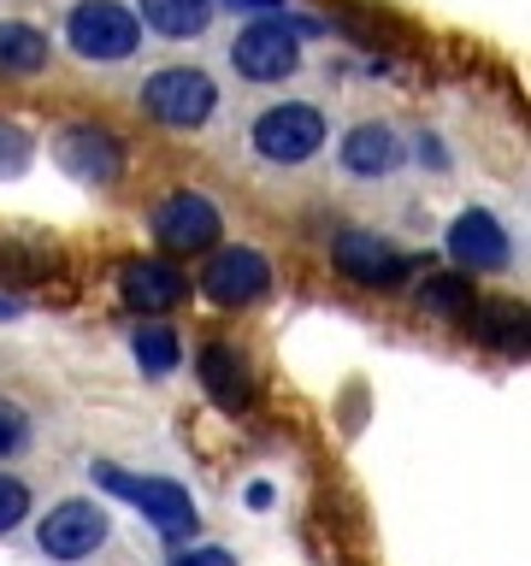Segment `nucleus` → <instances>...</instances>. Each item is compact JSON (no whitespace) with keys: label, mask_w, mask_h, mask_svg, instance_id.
I'll return each mask as SVG.
<instances>
[{"label":"nucleus","mask_w":531,"mask_h":566,"mask_svg":"<svg viewBox=\"0 0 531 566\" xmlns=\"http://www.w3.org/2000/svg\"><path fill=\"white\" fill-rule=\"evenodd\" d=\"M65 48L88 65H124L142 48V24L124 0H77L65 12Z\"/></svg>","instance_id":"f257e3e1"},{"label":"nucleus","mask_w":531,"mask_h":566,"mask_svg":"<svg viewBox=\"0 0 531 566\" xmlns=\"http://www.w3.org/2000/svg\"><path fill=\"white\" fill-rule=\"evenodd\" d=\"M325 136H331V124H325V113H319L313 101H278V106H266V113L254 118V130H248L254 154L266 159V166H283V171L308 166V159L325 148Z\"/></svg>","instance_id":"f03ea898"},{"label":"nucleus","mask_w":531,"mask_h":566,"mask_svg":"<svg viewBox=\"0 0 531 566\" xmlns=\"http://www.w3.org/2000/svg\"><path fill=\"white\" fill-rule=\"evenodd\" d=\"M136 101H142V113L154 124H166V130H201V124L219 113V83L195 65H166L142 83Z\"/></svg>","instance_id":"7ed1b4c3"},{"label":"nucleus","mask_w":531,"mask_h":566,"mask_svg":"<svg viewBox=\"0 0 531 566\" xmlns=\"http://www.w3.org/2000/svg\"><path fill=\"white\" fill-rule=\"evenodd\" d=\"M230 65H237V77L248 83H283L301 71V24L295 18H248L237 30V42H230Z\"/></svg>","instance_id":"20e7f679"},{"label":"nucleus","mask_w":531,"mask_h":566,"mask_svg":"<svg viewBox=\"0 0 531 566\" xmlns=\"http://www.w3.org/2000/svg\"><path fill=\"white\" fill-rule=\"evenodd\" d=\"M95 484H106L113 495H124V502H136L142 513L154 520V531L159 537H189L195 525H201V513H195V502H189V490L184 484H171V478H136V472H124V467H95Z\"/></svg>","instance_id":"39448f33"},{"label":"nucleus","mask_w":531,"mask_h":566,"mask_svg":"<svg viewBox=\"0 0 531 566\" xmlns=\"http://www.w3.org/2000/svg\"><path fill=\"white\" fill-rule=\"evenodd\" d=\"M53 159L83 189H113L124 177V142L113 130H101V124H71V130H60L53 136Z\"/></svg>","instance_id":"423d86ee"},{"label":"nucleus","mask_w":531,"mask_h":566,"mask_svg":"<svg viewBox=\"0 0 531 566\" xmlns=\"http://www.w3.org/2000/svg\"><path fill=\"white\" fill-rule=\"evenodd\" d=\"M154 237H159V248H171V254H201V248H219L225 219L201 189H171L166 201L154 207Z\"/></svg>","instance_id":"0eeeda50"},{"label":"nucleus","mask_w":531,"mask_h":566,"mask_svg":"<svg viewBox=\"0 0 531 566\" xmlns=\"http://www.w3.org/2000/svg\"><path fill=\"white\" fill-rule=\"evenodd\" d=\"M106 537H113L106 507L83 502V495H71V502H60V507H48V520L35 525V543H42L48 560H88Z\"/></svg>","instance_id":"6e6552de"},{"label":"nucleus","mask_w":531,"mask_h":566,"mask_svg":"<svg viewBox=\"0 0 531 566\" xmlns=\"http://www.w3.org/2000/svg\"><path fill=\"white\" fill-rule=\"evenodd\" d=\"M272 290V265H266L260 248H212L207 265H201V295L212 307H248Z\"/></svg>","instance_id":"1a4fd4ad"},{"label":"nucleus","mask_w":531,"mask_h":566,"mask_svg":"<svg viewBox=\"0 0 531 566\" xmlns=\"http://www.w3.org/2000/svg\"><path fill=\"white\" fill-rule=\"evenodd\" d=\"M331 260H336V272L354 277L361 290H396V283H407V254L396 242L372 237V230H343L331 248Z\"/></svg>","instance_id":"9d476101"},{"label":"nucleus","mask_w":531,"mask_h":566,"mask_svg":"<svg viewBox=\"0 0 531 566\" xmlns=\"http://www.w3.org/2000/svg\"><path fill=\"white\" fill-rule=\"evenodd\" d=\"M442 248L455 254V265H467V272H496V265H508L513 242L502 219H496L490 207H467L460 219L449 224V237H442Z\"/></svg>","instance_id":"9b49d317"},{"label":"nucleus","mask_w":531,"mask_h":566,"mask_svg":"<svg viewBox=\"0 0 531 566\" xmlns=\"http://www.w3.org/2000/svg\"><path fill=\"white\" fill-rule=\"evenodd\" d=\"M118 295L131 301L136 313H171L177 301L189 295V277L177 272L171 260H124L118 265Z\"/></svg>","instance_id":"f8f14e48"},{"label":"nucleus","mask_w":531,"mask_h":566,"mask_svg":"<svg viewBox=\"0 0 531 566\" xmlns=\"http://www.w3.org/2000/svg\"><path fill=\"white\" fill-rule=\"evenodd\" d=\"M195 371H201V389L219 413H242L254 401V371H248V360L230 343H207L195 354Z\"/></svg>","instance_id":"ddd939ff"},{"label":"nucleus","mask_w":531,"mask_h":566,"mask_svg":"<svg viewBox=\"0 0 531 566\" xmlns=\"http://www.w3.org/2000/svg\"><path fill=\"white\" fill-rule=\"evenodd\" d=\"M336 159H343L348 177H389L402 166V136L389 124H354V130L336 142Z\"/></svg>","instance_id":"4468645a"},{"label":"nucleus","mask_w":531,"mask_h":566,"mask_svg":"<svg viewBox=\"0 0 531 566\" xmlns=\"http://www.w3.org/2000/svg\"><path fill=\"white\" fill-rule=\"evenodd\" d=\"M53 65L48 30L24 24V18H0V77H42Z\"/></svg>","instance_id":"2eb2a0df"},{"label":"nucleus","mask_w":531,"mask_h":566,"mask_svg":"<svg viewBox=\"0 0 531 566\" xmlns=\"http://www.w3.org/2000/svg\"><path fill=\"white\" fill-rule=\"evenodd\" d=\"M136 24L166 35V42H189L212 24V7L207 0H136Z\"/></svg>","instance_id":"dca6fc26"},{"label":"nucleus","mask_w":531,"mask_h":566,"mask_svg":"<svg viewBox=\"0 0 531 566\" xmlns=\"http://www.w3.org/2000/svg\"><path fill=\"white\" fill-rule=\"evenodd\" d=\"M472 331L478 343L502 348V354H525V307H513V301H485V307H472Z\"/></svg>","instance_id":"f3484780"},{"label":"nucleus","mask_w":531,"mask_h":566,"mask_svg":"<svg viewBox=\"0 0 531 566\" xmlns=\"http://www.w3.org/2000/svg\"><path fill=\"white\" fill-rule=\"evenodd\" d=\"M131 354H136V366L148 371V378H171L177 360H184V343H177L171 325H136Z\"/></svg>","instance_id":"a211bd4d"},{"label":"nucleus","mask_w":531,"mask_h":566,"mask_svg":"<svg viewBox=\"0 0 531 566\" xmlns=\"http://www.w3.org/2000/svg\"><path fill=\"white\" fill-rule=\"evenodd\" d=\"M419 307L425 313H437V318H467L472 313V277H460V272H431L419 283Z\"/></svg>","instance_id":"6ab92c4d"},{"label":"nucleus","mask_w":531,"mask_h":566,"mask_svg":"<svg viewBox=\"0 0 531 566\" xmlns=\"http://www.w3.org/2000/svg\"><path fill=\"white\" fill-rule=\"evenodd\" d=\"M53 272V254L48 248H30V242H0V277L12 283H35Z\"/></svg>","instance_id":"aec40b11"},{"label":"nucleus","mask_w":531,"mask_h":566,"mask_svg":"<svg viewBox=\"0 0 531 566\" xmlns=\"http://www.w3.org/2000/svg\"><path fill=\"white\" fill-rule=\"evenodd\" d=\"M30 437H35L30 413H24V407H18V401H7V396H0V460L24 454V449H30Z\"/></svg>","instance_id":"412c9836"},{"label":"nucleus","mask_w":531,"mask_h":566,"mask_svg":"<svg viewBox=\"0 0 531 566\" xmlns=\"http://www.w3.org/2000/svg\"><path fill=\"white\" fill-rule=\"evenodd\" d=\"M24 520H30V484H24V478H12V472H0V537L18 531Z\"/></svg>","instance_id":"4be33fe9"},{"label":"nucleus","mask_w":531,"mask_h":566,"mask_svg":"<svg viewBox=\"0 0 531 566\" xmlns=\"http://www.w3.org/2000/svg\"><path fill=\"white\" fill-rule=\"evenodd\" d=\"M30 166V136L18 124H0V177H18Z\"/></svg>","instance_id":"5701e85b"},{"label":"nucleus","mask_w":531,"mask_h":566,"mask_svg":"<svg viewBox=\"0 0 531 566\" xmlns=\"http://www.w3.org/2000/svg\"><path fill=\"white\" fill-rule=\"evenodd\" d=\"M171 566H237V560H230L225 548H189V555H177Z\"/></svg>","instance_id":"b1692460"},{"label":"nucleus","mask_w":531,"mask_h":566,"mask_svg":"<svg viewBox=\"0 0 531 566\" xmlns=\"http://www.w3.org/2000/svg\"><path fill=\"white\" fill-rule=\"evenodd\" d=\"M219 7L242 18H266V12H283V0H219Z\"/></svg>","instance_id":"393cba45"},{"label":"nucleus","mask_w":531,"mask_h":566,"mask_svg":"<svg viewBox=\"0 0 531 566\" xmlns=\"http://www.w3.org/2000/svg\"><path fill=\"white\" fill-rule=\"evenodd\" d=\"M419 159H431L437 171H449V154H442V142H437V136H419Z\"/></svg>","instance_id":"a878e982"}]
</instances>
